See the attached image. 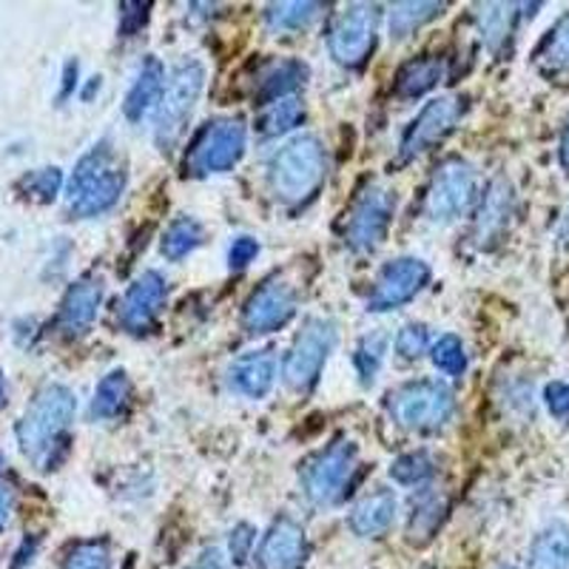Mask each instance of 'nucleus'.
I'll use <instances>...</instances> for the list:
<instances>
[{
	"label": "nucleus",
	"mask_w": 569,
	"mask_h": 569,
	"mask_svg": "<svg viewBox=\"0 0 569 569\" xmlns=\"http://www.w3.org/2000/svg\"><path fill=\"white\" fill-rule=\"evenodd\" d=\"M476 200V169L461 157H447L427 186L425 211L433 222H453Z\"/></svg>",
	"instance_id": "9"
},
{
	"label": "nucleus",
	"mask_w": 569,
	"mask_h": 569,
	"mask_svg": "<svg viewBox=\"0 0 569 569\" xmlns=\"http://www.w3.org/2000/svg\"><path fill=\"white\" fill-rule=\"evenodd\" d=\"M558 160H561V169L569 174V120H567V126H563L561 149H558Z\"/></svg>",
	"instance_id": "45"
},
{
	"label": "nucleus",
	"mask_w": 569,
	"mask_h": 569,
	"mask_svg": "<svg viewBox=\"0 0 569 569\" xmlns=\"http://www.w3.org/2000/svg\"><path fill=\"white\" fill-rule=\"evenodd\" d=\"M325 177H328V151L313 134L284 142L268 166L273 197L284 206H305L322 188Z\"/></svg>",
	"instance_id": "2"
},
{
	"label": "nucleus",
	"mask_w": 569,
	"mask_h": 569,
	"mask_svg": "<svg viewBox=\"0 0 569 569\" xmlns=\"http://www.w3.org/2000/svg\"><path fill=\"white\" fill-rule=\"evenodd\" d=\"M308 536L293 518H279L262 536L257 556V569H302L308 561Z\"/></svg>",
	"instance_id": "15"
},
{
	"label": "nucleus",
	"mask_w": 569,
	"mask_h": 569,
	"mask_svg": "<svg viewBox=\"0 0 569 569\" xmlns=\"http://www.w3.org/2000/svg\"><path fill=\"white\" fill-rule=\"evenodd\" d=\"M501 569H512V567H501Z\"/></svg>",
	"instance_id": "50"
},
{
	"label": "nucleus",
	"mask_w": 569,
	"mask_h": 569,
	"mask_svg": "<svg viewBox=\"0 0 569 569\" xmlns=\"http://www.w3.org/2000/svg\"><path fill=\"white\" fill-rule=\"evenodd\" d=\"M103 302V282L94 277H86L69 288L60 308V325L69 333H83L98 317V308Z\"/></svg>",
	"instance_id": "19"
},
{
	"label": "nucleus",
	"mask_w": 569,
	"mask_h": 569,
	"mask_svg": "<svg viewBox=\"0 0 569 569\" xmlns=\"http://www.w3.org/2000/svg\"><path fill=\"white\" fill-rule=\"evenodd\" d=\"M246 154V126L233 117L213 120L197 134L194 146L188 151L186 171L194 177L222 174L231 171Z\"/></svg>",
	"instance_id": "8"
},
{
	"label": "nucleus",
	"mask_w": 569,
	"mask_h": 569,
	"mask_svg": "<svg viewBox=\"0 0 569 569\" xmlns=\"http://www.w3.org/2000/svg\"><path fill=\"white\" fill-rule=\"evenodd\" d=\"M447 9V3H425V0H410V3H393L390 7V34L393 38H408L416 29H421L425 23H430L433 18H439Z\"/></svg>",
	"instance_id": "29"
},
{
	"label": "nucleus",
	"mask_w": 569,
	"mask_h": 569,
	"mask_svg": "<svg viewBox=\"0 0 569 569\" xmlns=\"http://www.w3.org/2000/svg\"><path fill=\"white\" fill-rule=\"evenodd\" d=\"M305 120V106L297 98H282L277 103H268L257 120V129L262 137H279L284 131L297 129Z\"/></svg>",
	"instance_id": "30"
},
{
	"label": "nucleus",
	"mask_w": 569,
	"mask_h": 569,
	"mask_svg": "<svg viewBox=\"0 0 569 569\" xmlns=\"http://www.w3.org/2000/svg\"><path fill=\"white\" fill-rule=\"evenodd\" d=\"M396 496L390 490H376L362 498L350 512V530L359 538H379L393 527L396 521Z\"/></svg>",
	"instance_id": "20"
},
{
	"label": "nucleus",
	"mask_w": 569,
	"mask_h": 569,
	"mask_svg": "<svg viewBox=\"0 0 569 569\" xmlns=\"http://www.w3.org/2000/svg\"><path fill=\"white\" fill-rule=\"evenodd\" d=\"M547 69L552 71H569V12L558 20L550 34L543 38L541 49L536 54Z\"/></svg>",
	"instance_id": "32"
},
{
	"label": "nucleus",
	"mask_w": 569,
	"mask_h": 569,
	"mask_svg": "<svg viewBox=\"0 0 569 569\" xmlns=\"http://www.w3.org/2000/svg\"><path fill=\"white\" fill-rule=\"evenodd\" d=\"M512 206H516L512 186L505 177H496L487 186L479 211H476V222H472V240H476V246L490 248L505 237L507 226H510Z\"/></svg>",
	"instance_id": "17"
},
{
	"label": "nucleus",
	"mask_w": 569,
	"mask_h": 569,
	"mask_svg": "<svg viewBox=\"0 0 569 569\" xmlns=\"http://www.w3.org/2000/svg\"><path fill=\"white\" fill-rule=\"evenodd\" d=\"M430 282V266L425 259L416 257H401L388 262L376 279L373 291L368 299V311H396L405 302L425 291V284Z\"/></svg>",
	"instance_id": "13"
},
{
	"label": "nucleus",
	"mask_w": 569,
	"mask_h": 569,
	"mask_svg": "<svg viewBox=\"0 0 569 569\" xmlns=\"http://www.w3.org/2000/svg\"><path fill=\"white\" fill-rule=\"evenodd\" d=\"M202 240H206V231L194 217H177L162 233V257L177 262V259L194 253L202 246Z\"/></svg>",
	"instance_id": "28"
},
{
	"label": "nucleus",
	"mask_w": 569,
	"mask_h": 569,
	"mask_svg": "<svg viewBox=\"0 0 569 569\" xmlns=\"http://www.w3.org/2000/svg\"><path fill=\"white\" fill-rule=\"evenodd\" d=\"M188 569H231V567H228V561L220 556V552L208 550V552H202V556L197 558V561L191 563Z\"/></svg>",
	"instance_id": "43"
},
{
	"label": "nucleus",
	"mask_w": 569,
	"mask_h": 569,
	"mask_svg": "<svg viewBox=\"0 0 569 569\" xmlns=\"http://www.w3.org/2000/svg\"><path fill=\"white\" fill-rule=\"evenodd\" d=\"M453 393L450 388L433 379H419L396 388L388 396V410L393 421L405 430L427 433V430H439L453 416Z\"/></svg>",
	"instance_id": "5"
},
{
	"label": "nucleus",
	"mask_w": 569,
	"mask_h": 569,
	"mask_svg": "<svg viewBox=\"0 0 569 569\" xmlns=\"http://www.w3.org/2000/svg\"><path fill=\"white\" fill-rule=\"evenodd\" d=\"M257 541V530L251 525L233 527L231 541H228V556H231V563H246V558H251V547Z\"/></svg>",
	"instance_id": "39"
},
{
	"label": "nucleus",
	"mask_w": 569,
	"mask_h": 569,
	"mask_svg": "<svg viewBox=\"0 0 569 569\" xmlns=\"http://www.w3.org/2000/svg\"><path fill=\"white\" fill-rule=\"evenodd\" d=\"M60 186H63V174H60V169H40V171H32V174L23 180V188H27L29 194L38 197V200L49 202L58 197Z\"/></svg>",
	"instance_id": "38"
},
{
	"label": "nucleus",
	"mask_w": 569,
	"mask_h": 569,
	"mask_svg": "<svg viewBox=\"0 0 569 569\" xmlns=\"http://www.w3.org/2000/svg\"><path fill=\"white\" fill-rule=\"evenodd\" d=\"M257 253H259V242L251 240V237H240V240H233L231 251H228V266L240 271V268L251 266L253 259H257Z\"/></svg>",
	"instance_id": "42"
},
{
	"label": "nucleus",
	"mask_w": 569,
	"mask_h": 569,
	"mask_svg": "<svg viewBox=\"0 0 569 569\" xmlns=\"http://www.w3.org/2000/svg\"><path fill=\"white\" fill-rule=\"evenodd\" d=\"M131 399V382L123 370H111L103 382L94 390V399H91V419H114L126 410Z\"/></svg>",
	"instance_id": "27"
},
{
	"label": "nucleus",
	"mask_w": 569,
	"mask_h": 569,
	"mask_svg": "<svg viewBox=\"0 0 569 569\" xmlns=\"http://www.w3.org/2000/svg\"><path fill=\"white\" fill-rule=\"evenodd\" d=\"M543 401L556 419H567L569 416V382H552L543 390Z\"/></svg>",
	"instance_id": "41"
},
{
	"label": "nucleus",
	"mask_w": 569,
	"mask_h": 569,
	"mask_svg": "<svg viewBox=\"0 0 569 569\" xmlns=\"http://www.w3.org/2000/svg\"><path fill=\"white\" fill-rule=\"evenodd\" d=\"M206 86V69L197 60H186L171 71L169 83L162 89L160 106H157L154 137L162 151L174 149V142L186 131L188 120L194 114L200 91Z\"/></svg>",
	"instance_id": "4"
},
{
	"label": "nucleus",
	"mask_w": 569,
	"mask_h": 569,
	"mask_svg": "<svg viewBox=\"0 0 569 569\" xmlns=\"http://www.w3.org/2000/svg\"><path fill=\"white\" fill-rule=\"evenodd\" d=\"M465 114V100L459 98H436L419 111L413 123L408 126L399 146V160L410 162L419 154L430 151L436 142L445 140Z\"/></svg>",
	"instance_id": "12"
},
{
	"label": "nucleus",
	"mask_w": 569,
	"mask_h": 569,
	"mask_svg": "<svg viewBox=\"0 0 569 569\" xmlns=\"http://www.w3.org/2000/svg\"><path fill=\"white\" fill-rule=\"evenodd\" d=\"M305 80H308V66L302 60H277V63H271L259 74L257 100L268 106L282 98H291L293 91L302 89Z\"/></svg>",
	"instance_id": "22"
},
{
	"label": "nucleus",
	"mask_w": 569,
	"mask_h": 569,
	"mask_svg": "<svg viewBox=\"0 0 569 569\" xmlns=\"http://www.w3.org/2000/svg\"><path fill=\"white\" fill-rule=\"evenodd\" d=\"M297 313V291L282 279H268L248 297L242 325L248 333H271L291 322Z\"/></svg>",
	"instance_id": "14"
},
{
	"label": "nucleus",
	"mask_w": 569,
	"mask_h": 569,
	"mask_svg": "<svg viewBox=\"0 0 569 569\" xmlns=\"http://www.w3.org/2000/svg\"><path fill=\"white\" fill-rule=\"evenodd\" d=\"M436 472V465L433 459L427 453H405L399 456V459L393 461V467H390V476H393V481H399V485L405 487H416V485H425L430 476Z\"/></svg>",
	"instance_id": "33"
},
{
	"label": "nucleus",
	"mask_w": 569,
	"mask_h": 569,
	"mask_svg": "<svg viewBox=\"0 0 569 569\" xmlns=\"http://www.w3.org/2000/svg\"><path fill=\"white\" fill-rule=\"evenodd\" d=\"M433 365L447 376H461L467 368L465 345L459 337H441L433 345Z\"/></svg>",
	"instance_id": "35"
},
{
	"label": "nucleus",
	"mask_w": 569,
	"mask_h": 569,
	"mask_svg": "<svg viewBox=\"0 0 569 569\" xmlns=\"http://www.w3.org/2000/svg\"><path fill=\"white\" fill-rule=\"evenodd\" d=\"M273 379H277V359H273L271 350L242 353L228 368V385L237 393L248 396V399H262V396H268V390L273 388Z\"/></svg>",
	"instance_id": "18"
},
{
	"label": "nucleus",
	"mask_w": 569,
	"mask_h": 569,
	"mask_svg": "<svg viewBox=\"0 0 569 569\" xmlns=\"http://www.w3.org/2000/svg\"><path fill=\"white\" fill-rule=\"evenodd\" d=\"M162 80H166V71H162V63L157 58H146L142 60L140 71H137L134 83H131L129 94H126L123 111L129 120H142V117L149 114L154 106H160L162 98Z\"/></svg>",
	"instance_id": "21"
},
{
	"label": "nucleus",
	"mask_w": 569,
	"mask_h": 569,
	"mask_svg": "<svg viewBox=\"0 0 569 569\" xmlns=\"http://www.w3.org/2000/svg\"><path fill=\"white\" fill-rule=\"evenodd\" d=\"M441 78H445V60L436 58V54L410 60V63L401 66L399 74H396V98H421V94H427L430 89H436Z\"/></svg>",
	"instance_id": "23"
},
{
	"label": "nucleus",
	"mask_w": 569,
	"mask_h": 569,
	"mask_svg": "<svg viewBox=\"0 0 569 569\" xmlns=\"http://www.w3.org/2000/svg\"><path fill=\"white\" fill-rule=\"evenodd\" d=\"M527 569H569V527L550 525L536 536Z\"/></svg>",
	"instance_id": "25"
},
{
	"label": "nucleus",
	"mask_w": 569,
	"mask_h": 569,
	"mask_svg": "<svg viewBox=\"0 0 569 569\" xmlns=\"http://www.w3.org/2000/svg\"><path fill=\"white\" fill-rule=\"evenodd\" d=\"M518 9L521 7H516V3H485V7H479V14H476L479 34L490 52H501L507 40L512 38Z\"/></svg>",
	"instance_id": "26"
},
{
	"label": "nucleus",
	"mask_w": 569,
	"mask_h": 569,
	"mask_svg": "<svg viewBox=\"0 0 569 569\" xmlns=\"http://www.w3.org/2000/svg\"><path fill=\"white\" fill-rule=\"evenodd\" d=\"M359 461V447L350 439H337L322 453L313 456L302 470V487L308 501L317 507L337 505L345 496L350 476Z\"/></svg>",
	"instance_id": "7"
},
{
	"label": "nucleus",
	"mask_w": 569,
	"mask_h": 569,
	"mask_svg": "<svg viewBox=\"0 0 569 569\" xmlns=\"http://www.w3.org/2000/svg\"><path fill=\"white\" fill-rule=\"evenodd\" d=\"M32 552H34V541H27V547H20L18 561H14V567H20V563L32 561Z\"/></svg>",
	"instance_id": "47"
},
{
	"label": "nucleus",
	"mask_w": 569,
	"mask_h": 569,
	"mask_svg": "<svg viewBox=\"0 0 569 569\" xmlns=\"http://www.w3.org/2000/svg\"><path fill=\"white\" fill-rule=\"evenodd\" d=\"M111 552L106 541H83L66 558L63 569H109Z\"/></svg>",
	"instance_id": "34"
},
{
	"label": "nucleus",
	"mask_w": 569,
	"mask_h": 569,
	"mask_svg": "<svg viewBox=\"0 0 569 569\" xmlns=\"http://www.w3.org/2000/svg\"><path fill=\"white\" fill-rule=\"evenodd\" d=\"M3 401H7V382H3V376H0V408H3Z\"/></svg>",
	"instance_id": "48"
},
{
	"label": "nucleus",
	"mask_w": 569,
	"mask_h": 569,
	"mask_svg": "<svg viewBox=\"0 0 569 569\" xmlns=\"http://www.w3.org/2000/svg\"><path fill=\"white\" fill-rule=\"evenodd\" d=\"M126 188V162L111 142H98L71 171L69 211L74 217H100L114 208Z\"/></svg>",
	"instance_id": "1"
},
{
	"label": "nucleus",
	"mask_w": 569,
	"mask_h": 569,
	"mask_svg": "<svg viewBox=\"0 0 569 569\" xmlns=\"http://www.w3.org/2000/svg\"><path fill=\"white\" fill-rule=\"evenodd\" d=\"M120 9H123V12H120V32H123L126 38H131V34H137L146 27L151 3H123Z\"/></svg>",
	"instance_id": "40"
},
{
	"label": "nucleus",
	"mask_w": 569,
	"mask_h": 569,
	"mask_svg": "<svg viewBox=\"0 0 569 569\" xmlns=\"http://www.w3.org/2000/svg\"><path fill=\"white\" fill-rule=\"evenodd\" d=\"M0 465H3V456H0Z\"/></svg>",
	"instance_id": "49"
},
{
	"label": "nucleus",
	"mask_w": 569,
	"mask_h": 569,
	"mask_svg": "<svg viewBox=\"0 0 569 569\" xmlns=\"http://www.w3.org/2000/svg\"><path fill=\"white\" fill-rule=\"evenodd\" d=\"M169 297V284L157 271H146L134 279L129 291H126L123 305H120V325L129 333H146L151 322L160 313L162 302Z\"/></svg>",
	"instance_id": "16"
},
{
	"label": "nucleus",
	"mask_w": 569,
	"mask_h": 569,
	"mask_svg": "<svg viewBox=\"0 0 569 569\" xmlns=\"http://www.w3.org/2000/svg\"><path fill=\"white\" fill-rule=\"evenodd\" d=\"M78 401L63 385H49L34 396L23 419L18 421V445L32 461H43L49 456L66 427L74 419Z\"/></svg>",
	"instance_id": "3"
},
{
	"label": "nucleus",
	"mask_w": 569,
	"mask_h": 569,
	"mask_svg": "<svg viewBox=\"0 0 569 569\" xmlns=\"http://www.w3.org/2000/svg\"><path fill=\"white\" fill-rule=\"evenodd\" d=\"M9 512H12V490L0 487V527L9 521Z\"/></svg>",
	"instance_id": "44"
},
{
	"label": "nucleus",
	"mask_w": 569,
	"mask_h": 569,
	"mask_svg": "<svg viewBox=\"0 0 569 569\" xmlns=\"http://www.w3.org/2000/svg\"><path fill=\"white\" fill-rule=\"evenodd\" d=\"M385 359V337L382 333H376V337H368L362 339V345L356 348V370H359V376H362V382H373L376 370H379V365H382Z\"/></svg>",
	"instance_id": "36"
},
{
	"label": "nucleus",
	"mask_w": 569,
	"mask_h": 569,
	"mask_svg": "<svg viewBox=\"0 0 569 569\" xmlns=\"http://www.w3.org/2000/svg\"><path fill=\"white\" fill-rule=\"evenodd\" d=\"M376 32H379V7L353 3L345 12H339L333 27H330V58L337 60L339 66H348V69L362 66L373 52Z\"/></svg>",
	"instance_id": "10"
},
{
	"label": "nucleus",
	"mask_w": 569,
	"mask_h": 569,
	"mask_svg": "<svg viewBox=\"0 0 569 569\" xmlns=\"http://www.w3.org/2000/svg\"><path fill=\"white\" fill-rule=\"evenodd\" d=\"M319 12L322 3H271L266 20L273 32H302L319 18Z\"/></svg>",
	"instance_id": "31"
},
{
	"label": "nucleus",
	"mask_w": 569,
	"mask_h": 569,
	"mask_svg": "<svg viewBox=\"0 0 569 569\" xmlns=\"http://www.w3.org/2000/svg\"><path fill=\"white\" fill-rule=\"evenodd\" d=\"M74 78H78V63H69L66 66V78H63V94L60 98H66L71 91V86H74Z\"/></svg>",
	"instance_id": "46"
},
{
	"label": "nucleus",
	"mask_w": 569,
	"mask_h": 569,
	"mask_svg": "<svg viewBox=\"0 0 569 569\" xmlns=\"http://www.w3.org/2000/svg\"><path fill=\"white\" fill-rule=\"evenodd\" d=\"M445 516L447 498L441 496V492H421L419 501H413V512H410L408 541L413 543V547H425V543L433 541Z\"/></svg>",
	"instance_id": "24"
},
{
	"label": "nucleus",
	"mask_w": 569,
	"mask_h": 569,
	"mask_svg": "<svg viewBox=\"0 0 569 569\" xmlns=\"http://www.w3.org/2000/svg\"><path fill=\"white\" fill-rule=\"evenodd\" d=\"M430 345V333H427L425 325L419 322H410L399 330V337H396V353L401 359H419L421 353L427 350Z\"/></svg>",
	"instance_id": "37"
},
{
	"label": "nucleus",
	"mask_w": 569,
	"mask_h": 569,
	"mask_svg": "<svg viewBox=\"0 0 569 569\" xmlns=\"http://www.w3.org/2000/svg\"><path fill=\"white\" fill-rule=\"evenodd\" d=\"M333 348H337V325L322 317L305 319L291 345V353L284 359V385L297 393L311 390L319 382V373Z\"/></svg>",
	"instance_id": "6"
},
{
	"label": "nucleus",
	"mask_w": 569,
	"mask_h": 569,
	"mask_svg": "<svg viewBox=\"0 0 569 569\" xmlns=\"http://www.w3.org/2000/svg\"><path fill=\"white\" fill-rule=\"evenodd\" d=\"M396 211V197L382 186H368L362 194L356 197L353 208L348 213V226H345V242L353 251L368 253L382 246L385 233H388L390 220Z\"/></svg>",
	"instance_id": "11"
}]
</instances>
